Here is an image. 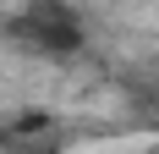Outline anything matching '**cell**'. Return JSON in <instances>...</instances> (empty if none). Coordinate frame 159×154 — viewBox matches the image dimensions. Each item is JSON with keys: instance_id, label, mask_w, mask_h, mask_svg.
<instances>
[{"instance_id": "1", "label": "cell", "mask_w": 159, "mask_h": 154, "mask_svg": "<svg viewBox=\"0 0 159 154\" xmlns=\"http://www.w3.org/2000/svg\"><path fill=\"white\" fill-rule=\"evenodd\" d=\"M11 39L33 55H77L82 50V17L66 0H33L11 17Z\"/></svg>"}]
</instances>
